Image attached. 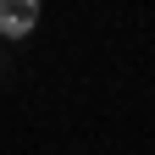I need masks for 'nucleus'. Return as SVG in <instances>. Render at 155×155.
<instances>
[{"label":"nucleus","mask_w":155,"mask_h":155,"mask_svg":"<svg viewBox=\"0 0 155 155\" xmlns=\"http://www.w3.org/2000/svg\"><path fill=\"white\" fill-rule=\"evenodd\" d=\"M45 0H0V39H28L39 28Z\"/></svg>","instance_id":"obj_1"}]
</instances>
